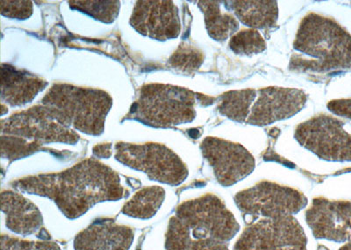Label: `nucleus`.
I'll list each match as a JSON object with an SVG mask.
<instances>
[{
	"label": "nucleus",
	"mask_w": 351,
	"mask_h": 250,
	"mask_svg": "<svg viewBox=\"0 0 351 250\" xmlns=\"http://www.w3.org/2000/svg\"><path fill=\"white\" fill-rule=\"evenodd\" d=\"M14 188L53 200L65 217L75 220L100 202L124 198L121 178L96 159H86L62 173L21 178Z\"/></svg>",
	"instance_id": "1"
},
{
	"label": "nucleus",
	"mask_w": 351,
	"mask_h": 250,
	"mask_svg": "<svg viewBox=\"0 0 351 250\" xmlns=\"http://www.w3.org/2000/svg\"><path fill=\"white\" fill-rule=\"evenodd\" d=\"M240 225L219 197L206 195L178 206L169 221L166 250H230Z\"/></svg>",
	"instance_id": "2"
},
{
	"label": "nucleus",
	"mask_w": 351,
	"mask_h": 250,
	"mask_svg": "<svg viewBox=\"0 0 351 250\" xmlns=\"http://www.w3.org/2000/svg\"><path fill=\"white\" fill-rule=\"evenodd\" d=\"M289 68L300 73H328L351 68V34L332 18L307 14L300 24Z\"/></svg>",
	"instance_id": "3"
},
{
	"label": "nucleus",
	"mask_w": 351,
	"mask_h": 250,
	"mask_svg": "<svg viewBox=\"0 0 351 250\" xmlns=\"http://www.w3.org/2000/svg\"><path fill=\"white\" fill-rule=\"evenodd\" d=\"M2 158L17 160L30 155L46 143L75 145L80 136L58 123L43 105L19 112L2 121Z\"/></svg>",
	"instance_id": "4"
},
{
	"label": "nucleus",
	"mask_w": 351,
	"mask_h": 250,
	"mask_svg": "<svg viewBox=\"0 0 351 250\" xmlns=\"http://www.w3.org/2000/svg\"><path fill=\"white\" fill-rule=\"evenodd\" d=\"M40 105L62 126L99 136L104 131L106 117L112 108V99L103 90L55 84Z\"/></svg>",
	"instance_id": "5"
},
{
	"label": "nucleus",
	"mask_w": 351,
	"mask_h": 250,
	"mask_svg": "<svg viewBox=\"0 0 351 250\" xmlns=\"http://www.w3.org/2000/svg\"><path fill=\"white\" fill-rule=\"evenodd\" d=\"M302 90L267 87L259 90H231L227 99V110L236 123L265 127L293 117L306 104Z\"/></svg>",
	"instance_id": "6"
},
{
	"label": "nucleus",
	"mask_w": 351,
	"mask_h": 250,
	"mask_svg": "<svg viewBox=\"0 0 351 250\" xmlns=\"http://www.w3.org/2000/svg\"><path fill=\"white\" fill-rule=\"evenodd\" d=\"M196 95L183 87L150 84L142 87L128 117L153 127L192 123L196 117Z\"/></svg>",
	"instance_id": "7"
},
{
	"label": "nucleus",
	"mask_w": 351,
	"mask_h": 250,
	"mask_svg": "<svg viewBox=\"0 0 351 250\" xmlns=\"http://www.w3.org/2000/svg\"><path fill=\"white\" fill-rule=\"evenodd\" d=\"M245 227L234 250H307L305 232L294 215L244 218Z\"/></svg>",
	"instance_id": "8"
},
{
	"label": "nucleus",
	"mask_w": 351,
	"mask_h": 250,
	"mask_svg": "<svg viewBox=\"0 0 351 250\" xmlns=\"http://www.w3.org/2000/svg\"><path fill=\"white\" fill-rule=\"evenodd\" d=\"M114 149L116 160L134 170L142 171L153 181L176 186H180L188 177L186 164L180 156L165 145L119 142Z\"/></svg>",
	"instance_id": "9"
},
{
	"label": "nucleus",
	"mask_w": 351,
	"mask_h": 250,
	"mask_svg": "<svg viewBox=\"0 0 351 250\" xmlns=\"http://www.w3.org/2000/svg\"><path fill=\"white\" fill-rule=\"evenodd\" d=\"M300 145L325 161L351 162V134L338 118L321 114L297 127Z\"/></svg>",
	"instance_id": "10"
},
{
	"label": "nucleus",
	"mask_w": 351,
	"mask_h": 250,
	"mask_svg": "<svg viewBox=\"0 0 351 250\" xmlns=\"http://www.w3.org/2000/svg\"><path fill=\"white\" fill-rule=\"evenodd\" d=\"M243 218L274 214L295 215L305 208L308 200L303 193L290 187L262 181L234 196Z\"/></svg>",
	"instance_id": "11"
},
{
	"label": "nucleus",
	"mask_w": 351,
	"mask_h": 250,
	"mask_svg": "<svg viewBox=\"0 0 351 250\" xmlns=\"http://www.w3.org/2000/svg\"><path fill=\"white\" fill-rule=\"evenodd\" d=\"M200 149L222 186H234L255 170V158L239 143L217 137H206Z\"/></svg>",
	"instance_id": "12"
},
{
	"label": "nucleus",
	"mask_w": 351,
	"mask_h": 250,
	"mask_svg": "<svg viewBox=\"0 0 351 250\" xmlns=\"http://www.w3.org/2000/svg\"><path fill=\"white\" fill-rule=\"evenodd\" d=\"M306 221L316 239L351 243V202L324 198L313 200Z\"/></svg>",
	"instance_id": "13"
},
{
	"label": "nucleus",
	"mask_w": 351,
	"mask_h": 250,
	"mask_svg": "<svg viewBox=\"0 0 351 250\" xmlns=\"http://www.w3.org/2000/svg\"><path fill=\"white\" fill-rule=\"evenodd\" d=\"M130 24L137 32L158 40L177 38L181 31L178 9L172 1H137Z\"/></svg>",
	"instance_id": "14"
},
{
	"label": "nucleus",
	"mask_w": 351,
	"mask_h": 250,
	"mask_svg": "<svg viewBox=\"0 0 351 250\" xmlns=\"http://www.w3.org/2000/svg\"><path fill=\"white\" fill-rule=\"evenodd\" d=\"M134 238L131 227L112 220L98 221L77 234L75 250H130Z\"/></svg>",
	"instance_id": "15"
},
{
	"label": "nucleus",
	"mask_w": 351,
	"mask_h": 250,
	"mask_svg": "<svg viewBox=\"0 0 351 250\" xmlns=\"http://www.w3.org/2000/svg\"><path fill=\"white\" fill-rule=\"evenodd\" d=\"M1 209L5 226L21 236L36 234L43 225L42 212L33 202L19 193L5 190L1 195Z\"/></svg>",
	"instance_id": "16"
},
{
	"label": "nucleus",
	"mask_w": 351,
	"mask_h": 250,
	"mask_svg": "<svg viewBox=\"0 0 351 250\" xmlns=\"http://www.w3.org/2000/svg\"><path fill=\"white\" fill-rule=\"evenodd\" d=\"M1 99L11 106L27 105L45 88L48 83L10 65H2Z\"/></svg>",
	"instance_id": "17"
},
{
	"label": "nucleus",
	"mask_w": 351,
	"mask_h": 250,
	"mask_svg": "<svg viewBox=\"0 0 351 250\" xmlns=\"http://www.w3.org/2000/svg\"><path fill=\"white\" fill-rule=\"evenodd\" d=\"M225 4L226 8L234 12L241 23L252 29H269L277 25V1H228Z\"/></svg>",
	"instance_id": "18"
},
{
	"label": "nucleus",
	"mask_w": 351,
	"mask_h": 250,
	"mask_svg": "<svg viewBox=\"0 0 351 250\" xmlns=\"http://www.w3.org/2000/svg\"><path fill=\"white\" fill-rule=\"evenodd\" d=\"M221 1H199L197 5L205 17L206 30L211 38L224 42L236 34L239 23L233 15L223 14L221 10Z\"/></svg>",
	"instance_id": "19"
},
{
	"label": "nucleus",
	"mask_w": 351,
	"mask_h": 250,
	"mask_svg": "<svg viewBox=\"0 0 351 250\" xmlns=\"http://www.w3.org/2000/svg\"><path fill=\"white\" fill-rule=\"evenodd\" d=\"M165 190L160 186H150L136 192L122 208V214L132 218L148 220L155 216L164 203Z\"/></svg>",
	"instance_id": "20"
},
{
	"label": "nucleus",
	"mask_w": 351,
	"mask_h": 250,
	"mask_svg": "<svg viewBox=\"0 0 351 250\" xmlns=\"http://www.w3.org/2000/svg\"><path fill=\"white\" fill-rule=\"evenodd\" d=\"M230 48L236 55H253L265 51V40L256 29L243 30L231 37Z\"/></svg>",
	"instance_id": "21"
},
{
	"label": "nucleus",
	"mask_w": 351,
	"mask_h": 250,
	"mask_svg": "<svg viewBox=\"0 0 351 250\" xmlns=\"http://www.w3.org/2000/svg\"><path fill=\"white\" fill-rule=\"evenodd\" d=\"M72 9L86 12L95 20L112 23L120 12V1H70Z\"/></svg>",
	"instance_id": "22"
},
{
	"label": "nucleus",
	"mask_w": 351,
	"mask_h": 250,
	"mask_svg": "<svg viewBox=\"0 0 351 250\" xmlns=\"http://www.w3.org/2000/svg\"><path fill=\"white\" fill-rule=\"evenodd\" d=\"M204 55L200 50L187 45H182L170 59L171 67L183 73H193L203 64Z\"/></svg>",
	"instance_id": "23"
},
{
	"label": "nucleus",
	"mask_w": 351,
	"mask_h": 250,
	"mask_svg": "<svg viewBox=\"0 0 351 250\" xmlns=\"http://www.w3.org/2000/svg\"><path fill=\"white\" fill-rule=\"evenodd\" d=\"M1 250H61V249L56 242H49V240L30 242V240H21L3 234Z\"/></svg>",
	"instance_id": "24"
},
{
	"label": "nucleus",
	"mask_w": 351,
	"mask_h": 250,
	"mask_svg": "<svg viewBox=\"0 0 351 250\" xmlns=\"http://www.w3.org/2000/svg\"><path fill=\"white\" fill-rule=\"evenodd\" d=\"M1 14L3 16L27 20L33 14V4L31 1H1Z\"/></svg>",
	"instance_id": "25"
},
{
	"label": "nucleus",
	"mask_w": 351,
	"mask_h": 250,
	"mask_svg": "<svg viewBox=\"0 0 351 250\" xmlns=\"http://www.w3.org/2000/svg\"><path fill=\"white\" fill-rule=\"evenodd\" d=\"M328 110L337 116L351 120V99H335L328 104Z\"/></svg>",
	"instance_id": "26"
},
{
	"label": "nucleus",
	"mask_w": 351,
	"mask_h": 250,
	"mask_svg": "<svg viewBox=\"0 0 351 250\" xmlns=\"http://www.w3.org/2000/svg\"><path fill=\"white\" fill-rule=\"evenodd\" d=\"M94 155L98 158H108L112 155V146L110 145H104L97 146L93 149Z\"/></svg>",
	"instance_id": "27"
},
{
	"label": "nucleus",
	"mask_w": 351,
	"mask_h": 250,
	"mask_svg": "<svg viewBox=\"0 0 351 250\" xmlns=\"http://www.w3.org/2000/svg\"><path fill=\"white\" fill-rule=\"evenodd\" d=\"M339 250H351V243H346Z\"/></svg>",
	"instance_id": "28"
}]
</instances>
